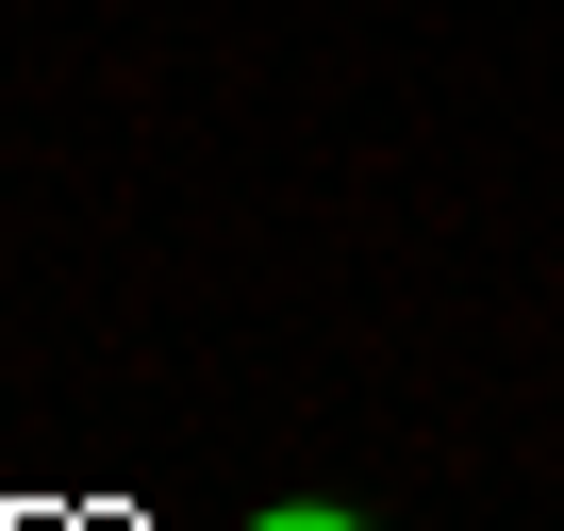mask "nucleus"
Segmentation results:
<instances>
[{"instance_id": "obj_1", "label": "nucleus", "mask_w": 564, "mask_h": 531, "mask_svg": "<svg viewBox=\"0 0 564 531\" xmlns=\"http://www.w3.org/2000/svg\"><path fill=\"white\" fill-rule=\"evenodd\" d=\"M249 531H366V514H333V498H282V514H249Z\"/></svg>"}]
</instances>
